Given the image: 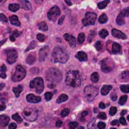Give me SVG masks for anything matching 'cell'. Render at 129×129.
I'll return each instance as SVG.
<instances>
[{"label":"cell","instance_id":"obj_47","mask_svg":"<svg viewBox=\"0 0 129 129\" xmlns=\"http://www.w3.org/2000/svg\"><path fill=\"white\" fill-rule=\"evenodd\" d=\"M0 19H1V21H3L4 22H8V20H7V17L3 14H0Z\"/></svg>","mask_w":129,"mask_h":129},{"label":"cell","instance_id":"obj_63","mask_svg":"<svg viewBox=\"0 0 129 129\" xmlns=\"http://www.w3.org/2000/svg\"><path fill=\"white\" fill-rule=\"evenodd\" d=\"M129 116H128V117H127V119H128V121H129Z\"/></svg>","mask_w":129,"mask_h":129},{"label":"cell","instance_id":"obj_7","mask_svg":"<svg viewBox=\"0 0 129 129\" xmlns=\"http://www.w3.org/2000/svg\"><path fill=\"white\" fill-rule=\"evenodd\" d=\"M26 72L21 65H18L16 67L15 73L12 75V80L14 82H18L22 80L25 77Z\"/></svg>","mask_w":129,"mask_h":129},{"label":"cell","instance_id":"obj_61","mask_svg":"<svg viewBox=\"0 0 129 129\" xmlns=\"http://www.w3.org/2000/svg\"><path fill=\"white\" fill-rule=\"evenodd\" d=\"M4 87H5V84L2 83L1 85H0V89H1V90H2Z\"/></svg>","mask_w":129,"mask_h":129},{"label":"cell","instance_id":"obj_44","mask_svg":"<svg viewBox=\"0 0 129 129\" xmlns=\"http://www.w3.org/2000/svg\"><path fill=\"white\" fill-rule=\"evenodd\" d=\"M36 37L39 41L43 42L45 40V36L44 34L41 33L38 34L36 36Z\"/></svg>","mask_w":129,"mask_h":129},{"label":"cell","instance_id":"obj_57","mask_svg":"<svg viewBox=\"0 0 129 129\" xmlns=\"http://www.w3.org/2000/svg\"><path fill=\"white\" fill-rule=\"evenodd\" d=\"M6 107V105H5V103H4V102L2 103L1 104V109H0V110H1V111H3V110L5 109Z\"/></svg>","mask_w":129,"mask_h":129},{"label":"cell","instance_id":"obj_28","mask_svg":"<svg viewBox=\"0 0 129 129\" xmlns=\"http://www.w3.org/2000/svg\"><path fill=\"white\" fill-rule=\"evenodd\" d=\"M68 99V96L66 94H62L59 96L58 99H56V103H60L64 101H66V100Z\"/></svg>","mask_w":129,"mask_h":129},{"label":"cell","instance_id":"obj_56","mask_svg":"<svg viewBox=\"0 0 129 129\" xmlns=\"http://www.w3.org/2000/svg\"><path fill=\"white\" fill-rule=\"evenodd\" d=\"M99 108L100 109H105V104H104L103 102H100L99 103Z\"/></svg>","mask_w":129,"mask_h":129},{"label":"cell","instance_id":"obj_21","mask_svg":"<svg viewBox=\"0 0 129 129\" xmlns=\"http://www.w3.org/2000/svg\"><path fill=\"white\" fill-rule=\"evenodd\" d=\"M112 89V86L111 85L103 86L101 89V93L102 95L104 96L107 95Z\"/></svg>","mask_w":129,"mask_h":129},{"label":"cell","instance_id":"obj_52","mask_svg":"<svg viewBox=\"0 0 129 129\" xmlns=\"http://www.w3.org/2000/svg\"><path fill=\"white\" fill-rule=\"evenodd\" d=\"M111 125H112V126H119V121H118L117 120H113V121H112V123H111Z\"/></svg>","mask_w":129,"mask_h":129},{"label":"cell","instance_id":"obj_4","mask_svg":"<svg viewBox=\"0 0 129 129\" xmlns=\"http://www.w3.org/2000/svg\"><path fill=\"white\" fill-rule=\"evenodd\" d=\"M84 92L86 99L89 102H91L94 99L98 93V89L95 86L88 85L84 89Z\"/></svg>","mask_w":129,"mask_h":129},{"label":"cell","instance_id":"obj_62","mask_svg":"<svg viewBox=\"0 0 129 129\" xmlns=\"http://www.w3.org/2000/svg\"><path fill=\"white\" fill-rule=\"evenodd\" d=\"M65 2L67 4V5L69 6H71L72 4V3L70 1H66Z\"/></svg>","mask_w":129,"mask_h":129},{"label":"cell","instance_id":"obj_26","mask_svg":"<svg viewBox=\"0 0 129 129\" xmlns=\"http://www.w3.org/2000/svg\"><path fill=\"white\" fill-rule=\"evenodd\" d=\"M9 9L13 12H15L20 9V6L18 4H11L9 5Z\"/></svg>","mask_w":129,"mask_h":129},{"label":"cell","instance_id":"obj_2","mask_svg":"<svg viewBox=\"0 0 129 129\" xmlns=\"http://www.w3.org/2000/svg\"><path fill=\"white\" fill-rule=\"evenodd\" d=\"M66 84L72 87H78L81 84V79L78 71H70L68 72L66 78Z\"/></svg>","mask_w":129,"mask_h":129},{"label":"cell","instance_id":"obj_54","mask_svg":"<svg viewBox=\"0 0 129 129\" xmlns=\"http://www.w3.org/2000/svg\"><path fill=\"white\" fill-rule=\"evenodd\" d=\"M64 18H65V16H63L61 18H60V20H59V22H58V24H59L62 25L63 24Z\"/></svg>","mask_w":129,"mask_h":129},{"label":"cell","instance_id":"obj_32","mask_svg":"<svg viewBox=\"0 0 129 129\" xmlns=\"http://www.w3.org/2000/svg\"><path fill=\"white\" fill-rule=\"evenodd\" d=\"M12 118L14 120L16 121L18 124L22 123V121H23L22 118L20 117L19 114L18 113L13 114V115L12 116Z\"/></svg>","mask_w":129,"mask_h":129},{"label":"cell","instance_id":"obj_38","mask_svg":"<svg viewBox=\"0 0 129 129\" xmlns=\"http://www.w3.org/2000/svg\"><path fill=\"white\" fill-rule=\"evenodd\" d=\"M121 90L124 93H128L129 92V85H121Z\"/></svg>","mask_w":129,"mask_h":129},{"label":"cell","instance_id":"obj_45","mask_svg":"<svg viewBox=\"0 0 129 129\" xmlns=\"http://www.w3.org/2000/svg\"><path fill=\"white\" fill-rule=\"evenodd\" d=\"M78 125V123L77 122H75V121H73V122H71L69 124V127L71 129H74L76 128Z\"/></svg>","mask_w":129,"mask_h":129},{"label":"cell","instance_id":"obj_51","mask_svg":"<svg viewBox=\"0 0 129 129\" xmlns=\"http://www.w3.org/2000/svg\"><path fill=\"white\" fill-rule=\"evenodd\" d=\"M110 97L113 101H116L117 98V96L115 93H112L110 95Z\"/></svg>","mask_w":129,"mask_h":129},{"label":"cell","instance_id":"obj_16","mask_svg":"<svg viewBox=\"0 0 129 129\" xmlns=\"http://www.w3.org/2000/svg\"><path fill=\"white\" fill-rule=\"evenodd\" d=\"M10 121L9 117L5 115H1L0 116V125L2 127L7 126L8 125Z\"/></svg>","mask_w":129,"mask_h":129},{"label":"cell","instance_id":"obj_41","mask_svg":"<svg viewBox=\"0 0 129 129\" xmlns=\"http://www.w3.org/2000/svg\"><path fill=\"white\" fill-rule=\"evenodd\" d=\"M36 42L35 41H32L30 44V45L29 46H28V47L26 49V50L25 51V52H27V51H30V50L32 49H33L36 46Z\"/></svg>","mask_w":129,"mask_h":129},{"label":"cell","instance_id":"obj_30","mask_svg":"<svg viewBox=\"0 0 129 129\" xmlns=\"http://www.w3.org/2000/svg\"><path fill=\"white\" fill-rule=\"evenodd\" d=\"M109 2L110 1H109V0L99 2L98 3L97 6L99 9H103L105 8V7L107 6V4H108Z\"/></svg>","mask_w":129,"mask_h":129},{"label":"cell","instance_id":"obj_31","mask_svg":"<svg viewBox=\"0 0 129 129\" xmlns=\"http://www.w3.org/2000/svg\"><path fill=\"white\" fill-rule=\"evenodd\" d=\"M91 80L94 82V83H97L99 80V75L97 72H94L91 76Z\"/></svg>","mask_w":129,"mask_h":129},{"label":"cell","instance_id":"obj_8","mask_svg":"<svg viewBox=\"0 0 129 129\" xmlns=\"http://www.w3.org/2000/svg\"><path fill=\"white\" fill-rule=\"evenodd\" d=\"M97 18V15L93 12H87L86 13L85 16L82 20V23L84 26H89L94 25Z\"/></svg>","mask_w":129,"mask_h":129},{"label":"cell","instance_id":"obj_25","mask_svg":"<svg viewBox=\"0 0 129 129\" xmlns=\"http://www.w3.org/2000/svg\"><path fill=\"white\" fill-rule=\"evenodd\" d=\"M35 60L36 58L35 56L33 54H30L27 56V58L26 59V63L27 64L31 65V64H34Z\"/></svg>","mask_w":129,"mask_h":129},{"label":"cell","instance_id":"obj_39","mask_svg":"<svg viewBox=\"0 0 129 129\" xmlns=\"http://www.w3.org/2000/svg\"><path fill=\"white\" fill-rule=\"evenodd\" d=\"M70 113V110L68 109H65L64 110H63L61 112V113H60V115H61L62 117H66L67 116L69 115V114Z\"/></svg>","mask_w":129,"mask_h":129},{"label":"cell","instance_id":"obj_50","mask_svg":"<svg viewBox=\"0 0 129 129\" xmlns=\"http://www.w3.org/2000/svg\"><path fill=\"white\" fill-rule=\"evenodd\" d=\"M17 128V125L15 123H11L9 125V129H15Z\"/></svg>","mask_w":129,"mask_h":129},{"label":"cell","instance_id":"obj_53","mask_svg":"<svg viewBox=\"0 0 129 129\" xmlns=\"http://www.w3.org/2000/svg\"><path fill=\"white\" fill-rule=\"evenodd\" d=\"M20 32H18V31L17 30H14L13 32V35L14 36H16V37H18L20 35Z\"/></svg>","mask_w":129,"mask_h":129},{"label":"cell","instance_id":"obj_10","mask_svg":"<svg viewBox=\"0 0 129 129\" xmlns=\"http://www.w3.org/2000/svg\"><path fill=\"white\" fill-rule=\"evenodd\" d=\"M7 56V61L9 64H13L15 63L18 58L17 51L14 49H9L5 51Z\"/></svg>","mask_w":129,"mask_h":129},{"label":"cell","instance_id":"obj_48","mask_svg":"<svg viewBox=\"0 0 129 129\" xmlns=\"http://www.w3.org/2000/svg\"><path fill=\"white\" fill-rule=\"evenodd\" d=\"M97 126L98 127V128L100 129H105L106 127V125L105 123L103 122H99L98 123Z\"/></svg>","mask_w":129,"mask_h":129},{"label":"cell","instance_id":"obj_60","mask_svg":"<svg viewBox=\"0 0 129 129\" xmlns=\"http://www.w3.org/2000/svg\"><path fill=\"white\" fill-rule=\"evenodd\" d=\"M127 113V110H122V111H121V116H124V115H125V114H126Z\"/></svg>","mask_w":129,"mask_h":129},{"label":"cell","instance_id":"obj_43","mask_svg":"<svg viewBox=\"0 0 129 129\" xmlns=\"http://www.w3.org/2000/svg\"><path fill=\"white\" fill-rule=\"evenodd\" d=\"M97 117L99 119H101V120H106V114L105 113H100L97 116Z\"/></svg>","mask_w":129,"mask_h":129},{"label":"cell","instance_id":"obj_13","mask_svg":"<svg viewBox=\"0 0 129 129\" xmlns=\"http://www.w3.org/2000/svg\"><path fill=\"white\" fill-rule=\"evenodd\" d=\"M64 39L69 42V45L71 48H74L76 45V39L73 35L70 34H65L64 35Z\"/></svg>","mask_w":129,"mask_h":129},{"label":"cell","instance_id":"obj_19","mask_svg":"<svg viewBox=\"0 0 129 129\" xmlns=\"http://www.w3.org/2000/svg\"><path fill=\"white\" fill-rule=\"evenodd\" d=\"M9 20L11 23L14 25L19 26L21 25L20 21L18 20V18L16 15H12L9 17Z\"/></svg>","mask_w":129,"mask_h":129},{"label":"cell","instance_id":"obj_9","mask_svg":"<svg viewBox=\"0 0 129 129\" xmlns=\"http://www.w3.org/2000/svg\"><path fill=\"white\" fill-rule=\"evenodd\" d=\"M60 15V8L58 6H55L48 11V17L50 21L55 22L58 19Z\"/></svg>","mask_w":129,"mask_h":129},{"label":"cell","instance_id":"obj_27","mask_svg":"<svg viewBox=\"0 0 129 129\" xmlns=\"http://www.w3.org/2000/svg\"><path fill=\"white\" fill-rule=\"evenodd\" d=\"M38 27L40 30L45 31L48 30V26L45 22H41L38 24Z\"/></svg>","mask_w":129,"mask_h":129},{"label":"cell","instance_id":"obj_35","mask_svg":"<svg viewBox=\"0 0 129 129\" xmlns=\"http://www.w3.org/2000/svg\"><path fill=\"white\" fill-rule=\"evenodd\" d=\"M99 35L102 38H105L109 35V32L106 29H102L99 32Z\"/></svg>","mask_w":129,"mask_h":129},{"label":"cell","instance_id":"obj_6","mask_svg":"<svg viewBox=\"0 0 129 129\" xmlns=\"http://www.w3.org/2000/svg\"><path fill=\"white\" fill-rule=\"evenodd\" d=\"M23 115L26 120L30 121H35L38 117L37 110L33 107L28 106L26 107L24 109Z\"/></svg>","mask_w":129,"mask_h":129},{"label":"cell","instance_id":"obj_14","mask_svg":"<svg viewBox=\"0 0 129 129\" xmlns=\"http://www.w3.org/2000/svg\"><path fill=\"white\" fill-rule=\"evenodd\" d=\"M112 34L113 35V36L116 38L122 39H125L127 38L126 35H125L123 32L117 29H116V28H113V29L112 31Z\"/></svg>","mask_w":129,"mask_h":129},{"label":"cell","instance_id":"obj_22","mask_svg":"<svg viewBox=\"0 0 129 129\" xmlns=\"http://www.w3.org/2000/svg\"><path fill=\"white\" fill-rule=\"evenodd\" d=\"M22 8L25 10H30L32 9L31 3L27 1H20Z\"/></svg>","mask_w":129,"mask_h":129},{"label":"cell","instance_id":"obj_5","mask_svg":"<svg viewBox=\"0 0 129 129\" xmlns=\"http://www.w3.org/2000/svg\"><path fill=\"white\" fill-rule=\"evenodd\" d=\"M44 82L41 77H36L32 80L30 83V87L34 89L35 91L38 94H40L44 90Z\"/></svg>","mask_w":129,"mask_h":129},{"label":"cell","instance_id":"obj_15","mask_svg":"<svg viewBox=\"0 0 129 129\" xmlns=\"http://www.w3.org/2000/svg\"><path fill=\"white\" fill-rule=\"evenodd\" d=\"M26 99L29 102L36 103L40 102L41 98L40 96H36L33 94H29L27 95Z\"/></svg>","mask_w":129,"mask_h":129},{"label":"cell","instance_id":"obj_46","mask_svg":"<svg viewBox=\"0 0 129 129\" xmlns=\"http://www.w3.org/2000/svg\"><path fill=\"white\" fill-rule=\"evenodd\" d=\"M121 12L124 15H125V17H128L129 16V8H127L121 11Z\"/></svg>","mask_w":129,"mask_h":129},{"label":"cell","instance_id":"obj_1","mask_svg":"<svg viewBox=\"0 0 129 129\" xmlns=\"http://www.w3.org/2000/svg\"><path fill=\"white\" fill-rule=\"evenodd\" d=\"M46 79L49 83L48 86L51 88H53L56 86L57 83L61 81L62 75L58 69L56 68H51L46 72Z\"/></svg>","mask_w":129,"mask_h":129},{"label":"cell","instance_id":"obj_40","mask_svg":"<svg viewBox=\"0 0 129 129\" xmlns=\"http://www.w3.org/2000/svg\"><path fill=\"white\" fill-rule=\"evenodd\" d=\"M117 107H114V106H112V107H110V110H109V114H110V116H113L114 115H115V114L117 113Z\"/></svg>","mask_w":129,"mask_h":129},{"label":"cell","instance_id":"obj_12","mask_svg":"<svg viewBox=\"0 0 129 129\" xmlns=\"http://www.w3.org/2000/svg\"><path fill=\"white\" fill-rule=\"evenodd\" d=\"M49 48L48 46H45L42 48L39 51V60L40 62H43L47 58L49 54Z\"/></svg>","mask_w":129,"mask_h":129},{"label":"cell","instance_id":"obj_36","mask_svg":"<svg viewBox=\"0 0 129 129\" xmlns=\"http://www.w3.org/2000/svg\"><path fill=\"white\" fill-rule=\"evenodd\" d=\"M128 99V96L127 95H123L121 97V98L119 100V103L121 105H123L126 102L127 100Z\"/></svg>","mask_w":129,"mask_h":129},{"label":"cell","instance_id":"obj_17","mask_svg":"<svg viewBox=\"0 0 129 129\" xmlns=\"http://www.w3.org/2000/svg\"><path fill=\"white\" fill-rule=\"evenodd\" d=\"M76 58L81 62H85L87 60V56L83 52H79L76 55Z\"/></svg>","mask_w":129,"mask_h":129},{"label":"cell","instance_id":"obj_42","mask_svg":"<svg viewBox=\"0 0 129 129\" xmlns=\"http://www.w3.org/2000/svg\"><path fill=\"white\" fill-rule=\"evenodd\" d=\"M95 47L96 48V49L97 50V51H100V50H101L102 48V42L100 41H97L95 43Z\"/></svg>","mask_w":129,"mask_h":129},{"label":"cell","instance_id":"obj_23","mask_svg":"<svg viewBox=\"0 0 129 129\" xmlns=\"http://www.w3.org/2000/svg\"><path fill=\"white\" fill-rule=\"evenodd\" d=\"M120 80L122 82H128L129 79V74L128 71H125L120 75Z\"/></svg>","mask_w":129,"mask_h":129},{"label":"cell","instance_id":"obj_11","mask_svg":"<svg viewBox=\"0 0 129 129\" xmlns=\"http://www.w3.org/2000/svg\"><path fill=\"white\" fill-rule=\"evenodd\" d=\"M101 68L103 72L109 73L113 69V64L109 59H105L102 61Z\"/></svg>","mask_w":129,"mask_h":129},{"label":"cell","instance_id":"obj_24","mask_svg":"<svg viewBox=\"0 0 129 129\" xmlns=\"http://www.w3.org/2000/svg\"><path fill=\"white\" fill-rule=\"evenodd\" d=\"M121 51V45L117 43H114L112 45V52L113 53H119Z\"/></svg>","mask_w":129,"mask_h":129},{"label":"cell","instance_id":"obj_3","mask_svg":"<svg viewBox=\"0 0 129 129\" xmlns=\"http://www.w3.org/2000/svg\"><path fill=\"white\" fill-rule=\"evenodd\" d=\"M69 59L67 53L62 48L56 46L52 53V60L55 63H65Z\"/></svg>","mask_w":129,"mask_h":129},{"label":"cell","instance_id":"obj_37","mask_svg":"<svg viewBox=\"0 0 129 129\" xmlns=\"http://www.w3.org/2000/svg\"><path fill=\"white\" fill-rule=\"evenodd\" d=\"M52 96H53V93L52 92H46L44 94L45 100L48 101H49V100H51L52 99Z\"/></svg>","mask_w":129,"mask_h":129},{"label":"cell","instance_id":"obj_58","mask_svg":"<svg viewBox=\"0 0 129 129\" xmlns=\"http://www.w3.org/2000/svg\"><path fill=\"white\" fill-rule=\"evenodd\" d=\"M10 40L11 41H14L15 40V36H14L13 35H11L10 36Z\"/></svg>","mask_w":129,"mask_h":129},{"label":"cell","instance_id":"obj_29","mask_svg":"<svg viewBox=\"0 0 129 129\" xmlns=\"http://www.w3.org/2000/svg\"><path fill=\"white\" fill-rule=\"evenodd\" d=\"M107 20H108V18H107L106 14H102V15L100 16L98 19V21L100 23L104 24L107 22Z\"/></svg>","mask_w":129,"mask_h":129},{"label":"cell","instance_id":"obj_55","mask_svg":"<svg viewBox=\"0 0 129 129\" xmlns=\"http://www.w3.org/2000/svg\"><path fill=\"white\" fill-rule=\"evenodd\" d=\"M62 124H63L62 121L59 120L58 121H57L56 122V126L57 127H60L62 126Z\"/></svg>","mask_w":129,"mask_h":129},{"label":"cell","instance_id":"obj_33","mask_svg":"<svg viewBox=\"0 0 129 129\" xmlns=\"http://www.w3.org/2000/svg\"><path fill=\"white\" fill-rule=\"evenodd\" d=\"M85 40V34L83 33H81L78 35L77 41L78 44H83Z\"/></svg>","mask_w":129,"mask_h":129},{"label":"cell","instance_id":"obj_59","mask_svg":"<svg viewBox=\"0 0 129 129\" xmlns=\"http://www.w3.org/2000/svg\"><path fill=\"white\" fill-rule=\"evenodd\" d=\"M87 114H88V112H87V111H84V112L82 113L81 116H82V117H84L86 116L87 115Z\"/></svg>","mask_w":129,"mask_h":129},{"label":"cell","instance_id":"obj_34","mask_svg":"<svg viewBox=\"0 0 129 129\" xmlns=\"http://www.w3.org/2000/svg\"><path fill=\"white\" fill-rule=\"evenodd\" d=\"M7 71V68L6 66L3 64L1 67V77L3 79H5L6 78V72Z\"/></svg>","mask_w":129,"mask_h":129},{"label":"cell","instance_id":"obj_20","mask_svg":"<svg viewBox=\"0 0 129 129\" xmlns=\"http://www.w3.org/2000/svg\"><path fill=\"white\" fill-rule=\"evenodd\" d=\"M125 15L121 12L119 14V15L117 18V23L119 25H123L125 23Z\"/></svg>","mask_w":129,"mask_h":129},{"label":"cell","instance_id":"obj_49","mask_svg":"<svg viewBox=\"0 0 129 129\" xmlns=\"http://www.w3.org/2000/svg\"><path fill=\"white\" fill-rule=\"evenodd\" d=\"M120 123L123 125H127V123H126V121L125 118L124 117H121L120 119Z\"/></svg>","mask_w":129,"mask_h":129},{"label":"cell","instance_id":"obj_18","mask_svg":"<svg viewBox=\"0 0 129 129\" xmlns=\"http://www.w3.org/2000/svg\"><path fill=\"white\" fill-rule=\"evenodd\" d=\"M23 90V87L22 85H19L17 87L13 88V91L15 94L16 97H19L21 92Z\"/></svg>","mask_w":129,"mask_h":129}]
</instances>
